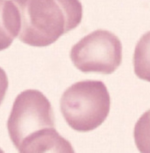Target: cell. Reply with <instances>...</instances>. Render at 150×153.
Instances as JSON below:
<instances>
[{"mask_svg":"<svg viewBox=\"0 0 150 153\" xmlns=\"http://www.w3.org/2000/svg\"><path fill=\"white\" fill-rule=\"evenodd\" d=\"M7 126L19 152H74L71 143L57 132L51 104L39 91L27 90L17 96Z\"/></svg>","mask_w":150,"mask_h":153,"instance_id":"6da1fadb","label":"cell"},{"mask_svg":"<svg viewBox=\"0 0 150 153\" xmlns=\"http://www.w3.org/2000/svg\"><path fill=\"white\" fill-rule=\"evenodd\" d=\"M133 65L137 76L150 82V31L143 35L136 45Z\"/></svg>","mask_w":150,"mask_h":153,"instance_id":"5b68a950","label":"cell"},{"mask_svg":"<svg viewBox=\"0 0 150 153\" xmlns=\"http://www.w3.org/2000/svg\"><path fill=\"white\" fill-rule=\"evenodd\" d=\"M20 17L19 40L30 46L54 43L81 22L79 0H12Z\"/></svg>","mask_w":150,"mask_h":153,"instance_id":"7a4b0ae2","label":"cell"},{"mask_svg":"<svg viewBox=\"0 0 150 153\" xmlns=\"http://www.w3.org/2000/svg\"><path fill=\"white\" fill-rule=\"evenodd\" d=\"M61 111L67 124L79 132L95 129L110 111V97L102 82L85 80L68 88L60 100Z\"/></svg>","mask_w":150,"mask_h":153,"instance_id":"3957f363","label":"cell"},{"mask_svg":"<svg viewBox=\"0 0 150 153\" xmlns=\"http://www.w3.org/2000/svg\"><path fill=\"white\" fill-rule=\"evenodd\" d=\"M135 142L141 153H150V109L140 118L134 128Z\"/></svg>","mask_w":150,"mask_h":153,"instance_id":"8992f818","label":"cell"},{"mask_svg":"<svg viewBox=\"0 0 150 153\" xmlns=\"http://www.w3.org/2000/svg\"><path fill=\"white\" fill-rule=\"evenodd\" d=\"M9 86V81L5 71L0 67V105L4 99Z\"/></svg>","mask_w":150,"mask_h":153,"instance_id":"52a82bcc","label":"cell"},{"mask_svg":"<svg viewBox=\"0 0 150 153\" xmlns=\"http://www.w3.org/2000/svg\"><path fill=\"white\" fill-rule=\"evenodd\" d=\"M70 57L75 67L84 73L112 74L122 63V44L112 32L97 30L73 45Z\"/></svg>","mask_w":150,"mask_h":153,"instance_id":"277c9868","label":"cell"}]
</instances>
